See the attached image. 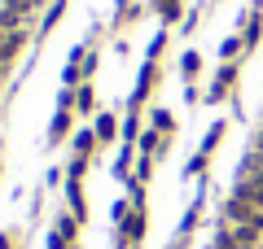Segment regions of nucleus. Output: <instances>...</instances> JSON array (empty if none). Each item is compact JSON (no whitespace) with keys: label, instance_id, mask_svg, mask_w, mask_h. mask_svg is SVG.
I'll use <instances>...</instances> for the list:
<instances>
[{"label":"nucleus","instance_id":"obj_14","mask_svg":"<svg viewBox=\"0 0 263 249\" xmlns=\"http://www.w3.org/2000/svg\"><path fill=\"white\" fill-rule=\"evenodd\" d=\"M154 171H158V157H149V153H136V166H132V179H136V184H145V188H149Z\"/></svg>","mask_w":263,"mask_h":249},{"label":"nucleus","instance_id":"obj_6","mask_svg":"<svg viewBox=\"0 0 263 249\" xmlns=\"http://www.w3.org/2000/svg\"><path fill=\"white\" fill-rule=\"evenodd\" d=\"M75 127H79V114H75V110H57V114H53V122H48V149L66 144Z\"/></svg>","mask_w":263,"mask_h":249},{"label":"nucleus","instance_id":"obj_22","mask_svg":"<svg viewBox=\"0 0 263 249\" xmlns=\"http://www.w3.org/2000/svg\"><path fill=\"white\" fill-rule=\"evenodd\" d=\"M259 127H263V114H259Z\"/></svg>","mask_w":263,"mask_h":249},{"label":"nucleus","instance_id":"obj_2","mask_svg":"<svg viewBox=\"0 0 263 249\" xmlns=\"http://www.w3.org/2000/svg\"><path fill=\"white\" fill-rule=\"evenodd\" d=\"M145 232H149V205H132V214L114 227L110 236V249H141Z\"/></svg>","mask_w":263,"mask_h":249},{"label":"nucleus","instance_id":"obj_24","mask_svg":"<svg viewBox=\"0 0 263 249\" xmlns=\"http://www.w3.org/2000/svg\"><path fill=\"white\" fill-rule=\"evenodd\" d=\"M167 249H171V245H167Z\"/></svg>","mask_w":263,"mask_h":249},{"label":"nucleus","instance_id":"obj_11","mask_svg":"<svg viewBox=\"0 0 263 249\" xmlns=\"http://www.w3.org/2000/svg\"><path fill=\"white\" fill-rule=\"evenodd\" d=\"M145 118H149L154 131H162V136H176V114L162 110V105H154V110H145Z\"/></svg>","mask_w":263,"mask_h":249},{"label":"nucleus","instance_id":"obj_4","mask_svg":"<svg viewBox=\"0 0 263 249\" xmlns=\"http://www.w3.org/2000/svg\"><path fill=\"white\" fill-rule=\"evenodd\" d=\"M66 144H70V157H88V162H92L97 157V131H92V122H79L75 131H70V140H66Z\"/></svg>","mask_w":263,"mask_h":249},{"label":"nucleus","instance_id":"obj_23","mask_svg":"<svg viewBox=\"0 0 263 249\" xmlns=\"http://www.w3.org/2000/svg\"><path fill=\"white\" fill-rule=\"evenodd\" d=\"M219 5H224V0H219Z\"/></svg>","mask_w":263,"mask_h":249},{"label":"nucleus","instance_id":"obj_10","mask_svg":"<svg viewBox=\"0 0 263 249\" xmlns=\"http://www.w3.org/2000/svg\"><path fill=\"white\" fill-rule=\"evenodd\" d=\"M180 79L184 83L202 79V53H197V48H184V53H180Z\"/></svg>","mask_w":263,"mask_h":249},{"label":"nucleus","instance_id":"obj_19","mask_svg":"<svg viewBox=\"0 0 263 249\" xmlns=\"http://www.w3.org/2000/svg\"><path fill=\"white\" fill-rule=\"evenodd\" d=\"M0 249H18V236L13 232H0Z\"/></svg>","mask_w":263,"mask_h":249},{"label":"nucleus","instance_id":"obj_16","mask_svg":"<svg viewBox=\"0 0 263 249\" xmlns=\"http://www.w3.org/2000/svg\"><path fill=\"white\" fill-rule=\"evenodd\" d=\"M206 171H211V153H193L184 162V179H206Z\"/></svg>","mask_w":263,"mask_h":249},{"label":"nucleus","instance_id":"obj_9","mask_svg":"<svg viewBox=\"0 0 263 249\" xmlns=\"http://www.w3.org/2000/svg\"><path fill=\"white\" fill-rule=\"evenodd\" d=\"M75 114H79V122H92L97 118V88H92V83H79V88H75Z\"/></svg>","mask_w":263,"mask_h":249},{"label":"nucleus","instance_id":"obj_7","mask_svg":"<svg viewBox=\"0 0 263 249\" xmlns=\"http://www.w3.org/2000/svg\"><path fill=\"white\" fill-rule=\"evenodd\" d=\"M66 9H70V0H53V5H48V9H44V13L35 18V44H40V39H48V35L57 31V27H62Z\"/></svg>","mask_w":263,"mask_h":249},{"label":"nucleus","instance_id":"obj_5","mask_svg":"<svg viewBox=\"0 0 263 249\" xmlns=\"http://www.w3.org/2000/svg\"><path fill=\"white\" fill-rule=\"evenodd\" d=\"M92 131H97V144H114V140L123 136V122H119V110H97L92 118Z\"/></svg>","mask_w":263,"mask_h":249},{"label":"nucleus","instance_id":"obj_17","mask_svg":"<svg viewBox=\"0 0 263 249\" xmlns=\"http://www.w3.org/2000/svg\"><path fill=\"white\" fill-rule=\"evenodd\" d=\"M127 214H132V197H119V201L110 205V223H114V227H119V223L127 219Z\"/></svg>","mask_w":263,"mask_h":249},{"label":"nucleus","instance_id":"obj_8","mask_svg":"<svg viewBox=\"0 0 263 249\" xmlns=\"http://www.w3.org/2000/svg\"><path fill=\"white\" fill-rule=\"evenodd\" d=\"M136 153H141V149H136V144H127V140H123V149L114 153V162H110V175L119 179V184H127V179H132V166H136Z\"/></svg>","mask_w":263,"mask_h":249},{"label":"nucleus","instance_id":"obj_12","mask_svg":"<svg viewBox=\"0 0 263 249\" xmlns=\"http://www.w3.org/2000/svg\"><path fill=\"white\" fill-rule=\"evenodd\" d=\"M184 13H189V5H184V0H167V5H162V9L154 13V18H158L162 27H180V22H184Z\"/></svg>","mask_w":263,"mask_h":249},{"label":"nucleus","instance_id":"obj_1","mask_svg":"<svg viewBox=\"0 0 263 249\" xmlns=\"http://www.w3.org/2000/svg\"><path fill=\"white\" fill-rule=\"evenodd\" d=\"M237 83H241V61H219V70L211 74L202 101L206 105H224V101H237Z\"/></svg>","mask_w":263,"mask_h":249},{"label":"nucleus","instance_id":"obj_18","mask_svg":"<svg viewBox=\"0 0 263 249\" xmlns=\"http://www.w3.org/2000/svg\"><path fill=\"white\" fill-rule=\"evenodd\" d=\"M88 166H92L88 157H70V162H66V179H84V175H88Z\"/></svg>","mask_w":263,"mask_h":249},{"label":"nucleus","instance_id":"obj_3","mask_svg":"<svg viewBox=\"0 0 263 249\" xmlns=\"http://www.w3.org/2000/svg\"><path fill=\"white\" fill-rule=\"evenodd\" d=\"M154 88H158V61H154V57H145L141 70H136V88H132V96H127V110H141V114H145Z\"/></svg>","mask_w":263,"mask_h":249},{"label":"nucleus","instance_id":"obj_21","mask_svg":"<svg viewBox=\"0 0 263 249\" xmlns=\"http://www.w3.org/2000/svg\"><path fill=\"white\" fill-rule=\"evenodd\" d=\"M0 175H5V162H0Z\"/></svg>","mask_w":263,"mask_h":249},{"label":"nucleus","instance_id":"obj_15","mask_svg":"<svg viewBox=\"0 0 263 249\" xmlns=\"http://www.w3.org/2000/svg\"><path fill=\"white\" fill-rule=\"evenodd\" d=\"M79 227H84V223H79V219H75L70 210H62V214L53 219V232H62L66 240H79Z\"/></svg>","mask_w":263,"mask_h":249},{"label":"nucleus","instance_id":"obj_20","mask_svg":"<svg viewBox=\"0 0 263 249\" xmlns=\"http://www.w3.org/2000/svg\"><path fill=\"white\" fill-rule=\"evenodd\" d=\"M162 5H167V0H149V9H154V13H158V9H162Z\"/></svg>","mask_w":263,"mask_h":249},{"label":"nucleus","instance_id":"obj_13","mask_svg":"<svg viewBox=\"0 0 263 249\" xmlns=\"http://www.w3.org/2000/svg\"><path fill=\"white\" fill-rule=\"evenodd\" d=\"M224 136H228V118H215V122L206 127V136H202V149H197V153H215Z\"/></svg>","mask_w":263,"mask_h":249}]
</instances>
